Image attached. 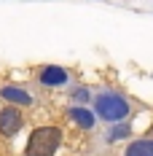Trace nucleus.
<instances>
[{"label": "nucleus", "mask_w": 153, "mask_h": 156, "mask_svg": "<svg viewBox=\"0 0 153 156\" xmlns=\"http://www.w3.org/2000/svg\"><path fill=\"white\" fill-rule=\"evenodd\" d=\"M126 132H129V126H118V129H113V135H110V137L116 140V137H123Z\"/></svg>", "instance_id": "obj_8"}, {"label": "nucleus", "mask_w": 153, "mask_h": 156, "mask_svg": "<svg viewBox=\"0 0 153 156\" xmlns=\"http://www.w3.org/2000/svg\"><path fill=\"white\" fill-rule=\"evenodd\" d=\"M62 143V129L59 126H38L27 140V156H54Z\"/></svg>", "instance_id": "obj_1"}, {"label": "nucleus", "mask_w": 153, "mask_h": 156, "mask_svg": "<svg viewBox=\"0 0 153 156\" xmlns=\"http://www.w3.org/2000/svg\"><path fill=\"white\" fill-rule=\"evenodd\" d=\"M22 124H24V116L19 113V108H3L0 110V135L11 137V135H16L22 129Z\"/></svg>", "instance_id": "obj_3"}, {"label": "nucleus", "mask_w": 153, "mask_h": 156, "mask_svg": "<svg viewBox=\"0 0 153 156\" xmlns=\"http://www.w3.org/2000/svg\"><path fill=\"white\" fill-rule=\"evenodd\" d=\"M126 156H153V137H148V140H134V143H129V148H126Z\"/></svg>", "instance_id": "obj_6"}, {"label": "nucleus", "mask_w": 153, "mask_h": 156, "mask_svg": "<svg viewBox=\"0 0 153 156\" xmlns=\"http://www.w3.org/2000/svg\"><path fill=\"white\" fill-rule=\"evenodd\" d=\"M97 113L105 119V121H121L123 116L129 113V102L123 100L121 94H99L94 100Z\"/></svg>", "instance_id": "obj_2"}, {"label": "nucleus", "mask_w": 153, "mask_h": 156, "mask_svg": "<svg viewBox=\"0 0 153 156\" xmlns=\"http://www.w3.org/2000/svg\"><path fill=\"white\" fill-rule=\"evenodd\" d=\"M75 97H78V100H86V97H89V92H86V89H78Z\"/></svg>", "instance_id": "obj_9"}, {"label": "nucleus", "mask_w": 153, "mask_h": 156, "mask_svg": "<svg viewBox=\"0 0 153 156\" xmlns=\"http://www.w3.org/2000/svg\"><path fill=\"white\" fill-rule=\"evenodd\" d=\"M70 119H73L78 126H83V129H92L94 126V116L89 110H83V108H70Z\"/></svg>", "instance_id": "obj_7"}, {"label": "nucleus", "mask_w": 153, "mask_h": 156, "mask_svg": "<svg viewBox=\"0 0 153 156\" xmlns=\"http://www.w3.org/2000/svg\"><path fill=\"white\" fill-rule=\"evenodd\" d=\"M40 83H46V86H62V83H67V70L64 67H57V65H46V67H40Z\"/></svg>", "instance_id": "obj_4"}, {"label": "nucleus", "mask_w": 153, "mask_h": 156, "mask_svg": "<svg viewBox=\"0 0 153 156\" xmlns=\"http://www.w3.org/2000/svg\"><path fill=\"white\" fill-rule=\"evenodd\" d=\"M0 97L8 100L11 105H30L32 102L30 94L24 92V89H16V86H3V89H0Z\"/></svg>", "instance_id": "obj_5"}]
</instances>
